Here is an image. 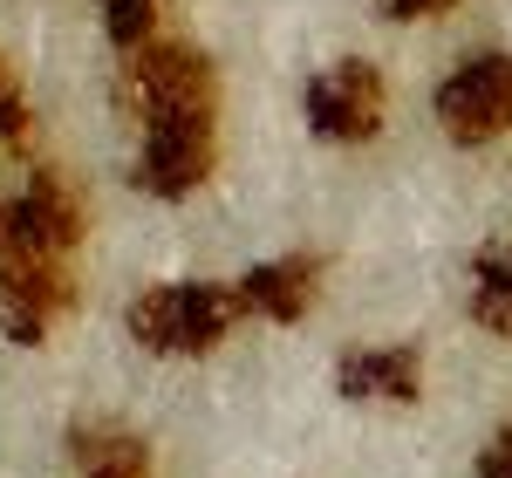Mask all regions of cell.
<instances>
[{
    "instance_id": "cell-1",
    "label": "cell",
    "mask_w": 512,
    "mask_h": 478,
    "mask_svg": "<svg viewBox=\"0 0 512 478\" xmlns=\"http://www.w3.org/2000/svg\"><path fill=\"white\" fill-rule=\"evenodd\" d=\"M239 308V287H219V280H158L130 301V335L151 349V356H212Z\"/></svg>"
},
{
    "instance_id": "cell-2",
    "label": "cell",
    "mask_w": 512,
    "mask_h": 478,
    "mask_svg": "<svg viewBox=\"0 0 512 478\" xmlns=\"http://www.w3.org/2000/svg\"><path fill=\"white\" fill-rule=\"evenodd\" d=\"M82 233H89V212L76 185L55 171H35L21 192L0 199V260H76Z\"/></svg>"
},
{
    "instance_id": "cell-3",
    "label": "cell",
    "mask_w": 512,
    "mask_h": 478,
    "mask_svg": "<svg viewBox=\"0 0 512 478\" xmlns=\"http://www.w3.org/2000/svg\"><path fill=\"white\" fill-rule=\"evenodd\" d=\"M130 96H137V117H219V76L212 62L198 55L192 41H144L130 55Z\"/></svg>"
},
{
    "instance_id": "cell-4",
    "label": "cell",
    "mask_w": 512,
    "mask_h": 478,
    "mask_svg": "<svg viewBox=\"0 0 512 478\" xmlns=\"http://www.w3.org/2000/svg\"><path fill=\"white\" fill-rule=\"evenodd\" d=\"M437 123L458 144H492L512 130V55L506 48H478L451 76L437 82Z\"/></svg>"
},
{
    "instance_id": "cell-5",
    "label": "cell",
    "mask_w": 512,
    "mask_h": 478,
    "mask_svg": "<svg viewBox=\"0 0 512 478\" xmlns=\"http://www.w3.org/2000/svg\"><path fill=\"white\" fill-rule=\"evenodd\" d=\"M383 117H390V82L362 55H342L335 69L308 82V130L321 144H369Z\"/></svg>"
},
{
    "instance_id": "cell-6",
    "label": "cell",
    "mask_w": 512,
    "mask_h": 478,
    "mask_svg": "<svg viewBox=\"0 0 512 478\" xmlns=\"http://www.w3.org/2000/svg\"><path fill=\"white\" fill-rule=\"evenodd\" d=\"M212 164H219V117H158V123H144L130 178L151 199H192L212 178Z\"/></svg>"
},
{
    "instance_id": "cell-7",
    "label": "cell",
    "mask_w": 512,
    "mask_h": 478,
    "mask_svg": "<svg viewBox=\"0 0 512 478\" xmlns=\"http://www.w3.org/2000/svg\"><path fill=\"white\" fill-rule=\"evenodd\" d=\"M76 308V274L69 260H0V328L14 342H48L55 321Z\"/></svg>"
},
{
    "instance_id": "cell-8",
    "label": "cell",
    "mask_w": 512,
    "mask_h": 478,
    "mask_svg": "<svg viewBox=\"0 0 512 478\" xmlns=\"http://www.w3.org/2000/svg\"><path fill=\"white\" fill-rule=\"evenodd\" d=\"M321 294V260L315 253H287V260H260L253 274L239 280V308L260 321H280V328H294V321L315 308Z\"/></svg>"
},
{
    "instance_id": "cell-9",
    "label": "cell",
    "mask_w": 512,
    "mask_h": 478,
    "mask_svg": "<svg viewBox=\"0 0 512 478\" xmlns=\"http://www.w3.org/2000/svg\"><path fill=\"white\" fill-rule=\"evenodd\" d=\"M335 390L355 403H417L424 390V356L410 342H390V349H349L342 369H335Z\"/></svg>"
},
{
    "instance_id": "cell-10",
    "label": "cell",
    "mask_w": 512,
    "mask_h": 478,
    "mask_svg": "<svg viewBox=\"0 0 512 478\" xmlns=\"http://www.w3.org/2000/svg\"><path fill=\"white\" fill-rule=\"evenodd\" d=\"M472 321L492 335H512V239L472 260Z\"/></svg>"
},
{
    "instance_id": "cell-11",
    "label": "cell",
    "mask_w": 512,
    "mask_h": 478,
    "mask_svg": "<svg viewBox=\"0 0 512 478\" xmlns=\"http://www.w3.org/2000/svg\"><path fill=\"white\" fill-rule=\"evenodd\" d=\"M158 14H164V0H103V28H110V41L123 55L158 41Z\"/></svg>"
},
{
    "instance_id": "cell-12",
    "label": "cell",
    "mask_w": 512,
    "mask_h": 478,
    "mask_svg": "<svg viewBox=\"0 0 512 478\" xmlns=\"http://www.w3.org/2000/svg\"><path fill=\"white\" fill-rule=\"evenodd\" d=\"M28 137V103H21V82L0 62V144H21Z\"/></svg>"
},
{
    "instance_id": "cell-13",
    "label": "cell",
    "mask_w": 512,
    "mask_h": 478,
    "mask_svg": "<svg viewBox=\"0 0 512 478\" xmlns=\"http://www.w3.org/2000/svg\"><path fill=\"white\" fill-rule=\"evenodd\" d=\"M390 21H437V14H451L458 0H376Z\"/></svg>"
},
{
    "instance_id": "cell-14",
    "label": "cell",
    "mask_w": 512,
    "mask_h": 478,
    "mask_svg": "<svg viewBox=\"0 0 512 478\" xmlns=\"http://www.w3.org/2000/svg\"><path fill=\"white\" fill-rule=\"evenodd\" d=\"M478 478H512V424L499 438L485 444V458H478Z\"/></svg>"
}]
</instances>
